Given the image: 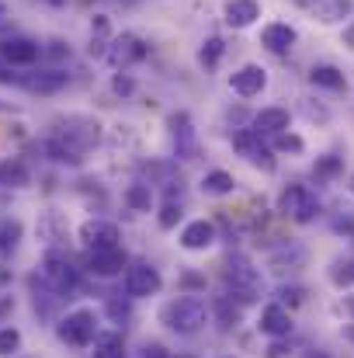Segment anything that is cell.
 <instances>
[{
  "label": "cell",
  "mask_w": 354,
  "mask_h": 358,
  "mask_svg": "<svg viewBox=\"0 0 354 358\" xmlns=\"http://www.w3.org/2000/svg\"><path fill=\"white\" fill-rule=\"evenodd\" d=\"M0 59L7 66H31L38 59V42H31V38H3L0 42Z\"/></svg>",
  "instance_id": "cell-13"
},
{
  "label": "cell",
  "mask_w": 354,
  "mask_h": 358,
  "mask_svg": "<svg viewBox=\"0 0 354 358\" xmlns=\"http://www.w3.org/2000/svg\"><path fill=\"white\" fill-rule=\"evenodd\" d=\"M212 243H216V227L209 220H195L181 230V247L184 250H205Z\"/></svg>",
  "instance_id": "cell-17"
},
{
  "label": "cell",
  "mask_w": 354,
  "mask_h": 358,
  "mask_svg": "<svg viewBox=\"0 0 354 358\" xmlns=\"http://www.w3.org/2000/svg\"><path fill=\"white\" fill-rule=\"evenodd\" d=\"M285 129H288V112L285 108H264V112L253 115V132H260V136L264 132L274 136V132H285Z\"/></svg>",
  "instance_id": "cell-21"
},
{
  "label": "cell",
  "mask_w": 354,
  "mask_h": 358,
  "mask_svg": "<svg viewBox=\"0 0 354 358\" xmlns=\"http://www.w3.org/2000/svg\"><path fill=\"white\" fill-rule=\"evenodd\" d=\"M80 240H84V247L87 250H105V247H118V234L115 223H105V220H91V223H84L80 227Z\"/></svg>",
  "instance_id": "cell-11"
},
{
  "label": "cell",
  "mask_w": 354,
  "mask_h": 358,
  "mask_svg": "<svg viewBox=\"0 0 354 358\" xmlns=\"http://www.w3.org/2000/svg\"><path fill=\"white\" fill-rule=\"evenodd\" d=\"M274 150H292V153H302V139L292 136V132H274Z\"/></svg>",
  "instance_id": "cell-32"
},
{
  "label": "cell",
  "mask_w": 354,
  "mask_h": 358,
  "mask_svg": "<svg viewBox=\"0 0 354 358\" xmlns=\"http://www.w3.org/2000/svg\"><path fill=\"white\" fill-rule=\"evenodd\" d=\"M351 188H354V181H351Z\"/></svg>",
  "instance_id": "cell-43"
},
{
  "label": "cell",
  "mask_w": 354,
  "mask_h": 358,
  "mask_svg": "<svg viewBox=\"0 0 354 358\" xmlns=\"http://www.w3.org/2000/svg\"><path fill=\"white\" fill-rule=\"evenodd\" d=\"M142 358H167V352H163L160 345H146V352H142Z\"/></svg>",
  "instance_id": "cell-37"
},
{
  "label": "cell",
  "mask_w": 354,
  "mask_h": 358,
  "mask_svg": "<svg viewBox=\"0 0 354 358\" xmlns=\"http://www.w3.org/2000/svg\"><path fill=\"white\" fill-rule=\"evenodd\" d=\"M87 268L98 275V278H112L125 268V254L121 247H105V250H87Z\"/></svg>",
  "instance_id": "cell-14"
},
{
  "label": "cell",
  "mask_w": 354,
  "mask_h": 358,
  "mask_svg": "<svg viewBox=\"0 0 354 358\" xmlns=\"http://www.w3.org/2000/svg\"><path fill=\"white\" fill-rule=\"evenodd\" d=\"M260 331L271 334V338H285V334L292 331V317H288V310H281V306H267V310L260 313Z\"/></svg>",
  "instance_id": "cell-20"
},
{
  "label": "cell",
  "mask_w": 354,
  "mask_h": 358,
  "mask_svg": "<svg viewBox=\"0 0 354 358\" xmlns=\"http://www.w3.org/2000/svg\"><path fill=\"white\" fill-rule=\"evenodd\" d=\"M344 42H348V45L354 49V28H348V31H344Z\"/></svg>",
  "instance_id": "cell-39"
},
{
  "label": "cell",
  "mask_w": 354,
  "mask_h": 358,
  "mask_svg": "<svg viewBox=\"0 0 354 358\" xmlns=\"http://www.w3.org/2000/svg\"><path fill=\"white\" fill-rule=\"evenodd\" d=\"M170 139H174V146H177V157L181 160H195L198 157V136H195V125L188 119V112H177V115H170Z\"/></svg>",
  "instance_id": "cell-9"
},
{
  "label": "cell",
  "mask_w": 354,
  "mask_h": 358,
  "mask_svg": "<svg viewBox=\"0 0 354 358\" xmlns=\"http://www.w3.org/2000/svg\"><path fill=\"white\" fill-rule=\"evenodd\" d=\"M49 3H63V0H49Z\"/></svg>",
  "instance_id": "cell-42"
},
{
  "label": "cell",
  "mask_w": 354,
  "mask_h": 358,
  "mask_svg": "<svg viewBox=\"0 0 354 358\" xmlns=\"http://www.w3.org/2000/svg\"><path fill=\"white\" fill-rule=\"evenodd\" d=\"M223 14H226V24L250 28V24L260 17V7H257V0H230V3L223 7Z\"/></svg>",
  "instance_id": "cell-18"
},
{
  "label": "cell",
  "mask_w": 354,
  "mask_h": 358,
  "mask_svg": "<svg viewBox=\"0 0 354 358\" xmlns=\"http://www.w3.org/2000/svg\"><path fill=\"white\" fill-rule=\"evenodd\" d=\"M17 80H21V77H17V73H10V70H7V63L0 59V84H17Z\"/></svg>",
  "instance_id": "cell-36"
},
{
  "label": "cell",
  "mask_w": 354,
  "mask_h": 358,
  "mask_svg": "<svg viewBox=\"0 0 354 358\" xmlns=\"http://www.w3.org/2000/svg\"><path fill=\"white\" fill-rule=\"evenodd\" d=\"M260 42L271 49V52H278V56H285L292 45H295V28L292 24H285V21H274V24H264V31H260Z\"/></svg>",
  "instance_id": "cell-15"
},
{
  "label": "cell",
  "mask_w": 354,
  "mask_h": 358,
  "mask_svg": "<svg viewBox=\"0 0 354 358\" xmlns=\"http://www.w3.org/2000/svg\"><path fill=\"white\" fill-rule=\"evenodd\" d=\"M94 358H125V345H121V334L115 331H105L94 338Z\"/></svg>",
  "instance_id": "cell-24"
},
{
  "label": "cell",
  "mask_w": 354,
  "mask_h": 358,
  "mask_svg": "<svg viewBox=\"0 0 354 358\" xmlns=\"http://www.w3.org/2000/svg\"><path fill=\"white\" fill-rule=\"evenodd\" d=\"M330 282H334L337 289L354 285V257H341V261L330 264Z\"/></svg>",
  "instance_id": "cell-26"
},
{
  "label": "cell",
  "mask_w": 354,
  "mask_h": 358,
  "mask_svg": "<svg viewBox=\"0 0 354 358\" xmlns=\"http://www.w3.org/2000/svg\"><path fill=\"white\" fill-rule=\"evenodd\" d=\"M108 313H112L115 320H125V317H128V306H125V303H118V299H112V303H108Z\"/></svg>",
  "instance_id": "cell-35"
},
{
  "label": "cell",
  "mask_w": 354,
  "mask_h": 358,
  "mask_svg": "<svg viewBox=\"0 0 354 358\" xmlns=\"http://www.w3.org/2000/svg\"><path fill=\"white\" fill-rule=\"evenodd\" d=\"M112 87H115V94H132V80H128V77H121V73L112 80Z\"/></svg>",
  "instance_id": "cell-34"
},
{
  "label": "cell",
  "mask_w": 354,
  "mask_h": 358,
  "mask_svg": "<svg viewBox=\"0 0 354 358\" xmlns=\"http://www.w3.org/2000/svg\"><path fill=\"white\" fill-rule=\"evenodd\" d=\"M160 320H163L170 331H177V334L188 338V334H198V331L205 327L209 306H205V299H198V296H181V299H174V303L163 306Z\"/></svg>",
  "instance_id": "cell-1"
},
{
  "label": "cell",
  "mask_w": 354,
  "mask_h": 358,
  "mask_svg": "<svg viewBox=\"0 0 354 358\" xmlns=\"http://www.w3.org/2000/svg\"><path fill=\"white\" fill-rule=\"evenodd\" d=\"M230 84H233V91L239 98H257L267 87V73H264V66L246 63V66H239L233 77H230Z\"/></svg>",
  "instance_id": "cell-12"
},
{
  "label": "cell",
  "mask_w": 354,
  "mask_h": 358,
  "mask_svg": "<svg viewBox=\"0 0 354 358\" xmlns=\"http://www.w3.org/2000/svg\"><path fill=\"white\" fill-rule=\"evenodd\" d=\"M42 278H45V285L56 292V296H70L77 285H80V275H77V268L70 264V257L66 254H45V261H42Z\"/></svg>",
  "instance_id": "cell-3"
},
{
  "label": "cell",
  "mask_w": 354,
  "mask_h": 358,
  "mask_svg": "<svg viewBox=\"0 0 354 358\" xmlns=\"http://www.w3.org/2000/svg\"><path fill=\"white\" fill-rule=\"evenodd\" d=\"M285 355V348H281V345H271V348H267V358H281Z\"/></svg>",
  "instance_id": "cell-38"
},
{
  "label": "cell",
  "mask_w": 354,
  "mask_h": 358,
  "mask_svg": "<svg viewBox=\"0 0 354 358\" xmlns=\"http://www.w3.org/2000/svg\"><path fill=\"white\" fill-rule=\"evenodd\" d=\"M278 213L295 220V223H313L316 213H320V199L313 188L306 185H288L281 195H278Z\"/></svg>",
  "instance_id": "cell-2"
},
{
  "label": "cell",
  "mask_w": 354,
  "mask_h": 358,
  "mask_svg": "<svg viewBox=\"0 0 354 358\" xmlns=\"http://www.w3.org/2000/svg\"><path fill=\"white\" fill-rule=\"evenodd\" d=\"M226 282H230V296H236L239 303H253L257 292H260V275L243 257H233L226 264Z\"/></svg>",
  "instance_id": "cell-4"
},
{
  "label": "cell",
  "mask_w": 354,
  "mask_h": 358,
  "mask_svg": "<svg viewBox=\"0 0 354 358\" xmlns=\"http://www.w3.org/2000/svg\"><path fill=\"white\" fill-rule=\"evenodd\" d=\"M177 220H181V202L167 199V202H163V209H160V227H163V230H174V227H177Z\"/></svg>",
  "instance_id": "cell-29"
},
{
  "label": "cell",
  "mask_w": 354,
  "mask_h": 358,
  "mask_svg": "<svg viewBox=\"0 0 354 358\" xmlns=\"http://www.w3.org/2000/svg\"><path fill=\"white\" fill-rule=\"evenodd\" d=\"M348 338H351V341H354V327H351V331H348Z\"/></svg>",
  "instance_id": "cell-41"
},
{
  "label": "cell",
  "mask_w": 354,
  "mask_h": 358,
  "mask_svg": "<svg viewBox=\"0 0 354 358\" xmlns=\"http://www.w3.org/2000/svg\"><path fill=\"white\" fill-rule=\"evenodd\" d=\"M125 202H128L132 209H139V213H149V206H153V192H149V185H132V188L125 192Z\"/></svg>",
  "instance_id": "cell-27"
},
{
  "label": "cell",
  "mask_w": 354,
  "mask_h": 358,
  "mask_svg": "<svg viewBox=\"0 0 354 358\" xmlns=\"http://www.w3.org/2000/svg\"><path fill=\"white\" fill-rule=\"evenodd\" d=\"M59 338H63L66 345H73V348L94 345V338H98V320H94V313H91V310L70 313V317L59 324Z\"/></svg>",
  "instance_id": "cell-6"
},
{
  "label": "cell",
  "mask_w": 354,
  "mask_h": 358,
  "mask_svg": "<svg viewBox=\"0 0 354 358\" xmlns=\"http://www.w3.org/2000/svg\"><path fill=\"white\" fill-rule=\"evenodd\" d=\"M17 345H21V334H17L14 327H3V331H0V355H14Z\"/></svg>",
  "instance_id": "cell-31"
},
{
  "label": "cell",
  "mask_w": 354,
  "mask_h": 358,
  "mask_svg": "<svg viewBox=\"0 0 354 358\" xmlns=\"http://www.w3.org/2000/svg\"><path fill=\"white\" fill-rule=\"evenodd\" d=\"M160 292V271L153 264H132L125 268V296L128 299H142V296H153Z\"/></svg>",
  "instance_id": "cell-8"
},
{
  "label": "cell",
  "mask_w": 354,
  "mask_h": 358,
  "mask_svg": "<svg viewBox=\"0 0 354 358\" xmlns=\"http://www.w3.org/2000/svg\"><path fill=\"white\" fill-rule=\"evenodd\" d=\"M17 84H21L24 91H31V94H56L59 87H66V73H59V70H42V73L21 77Z\"/></svg>",
  "instance_id": "cell-16"
},
{
  "label": "cell",
  "mask_w": 354,
  "mask_h": 358,
  "mask_svg": "<svg viewBox=\"0 0 354 358\" xmlns=\"http://www.w3.org/2000/svg\"><path fill=\"white\" fill-rule=\"evenodd\" d=\"M233 146L246 164H253V167H260V171H267V174L274 171V157H271V150L260 143V132L239 129V132H233Z\"/></svg>",
  "instance_id": "cell-7"
},
{
  "label": "cell",
  "mask_w": 354,
  "mask_h": 358,
  "mask_svg": "<svg viewBox=\"0 0 354 358\" xmlns=\"http://www.w3.org/2000/svg\"><path fill=\"white\" fill-rule=\"evenodd\" d=\"M0 185L3 188H24L28 185V167L21 160H0Z\"/></svg>",
  "instance_id": "cell-23"
},
{
  "label": "cell",
  "mask_w": 354,
  "mask_h": 358,
  "mask_svg": "<svg viewBox=\"0 0 354 358\" xmlns=\"http://www.w3.org/2000/svg\"><path fill=\"white\" fill-rule=\"evenodd\" d=\"M142 56H146V42H142L139 35H132V31L118 35L115 42L108 45V63H112V66H118V70H125V66L139 63Z\"/></svg>",
  "instance_id": "cell-10"
},
{
  "label": "cell",
  "mask_w": 354,
  "mask_h": 358,
  "mask_svg": "<svg viewBox=\"0 0 354 358\" xmlns=\"http://www.w3.org/2000/svg\"><path fill=\"white\" fill-rule=\"evenodd\" d=\"M56 136H59L63 143H70L77 153H87L91 146H98L101 125L94 119H84V115H70V119L63 122V129H56Z\"/></svg>",
  "instance_id": "cell-5"
},
{
  "label": "cell",
  "mask_w": 354,
  "mask_h": 358,
  "mask_svg": "<svg viewBox=\"0 0 354 358\" xmlns=\"http://www.w3.org/2000/svg\"><path fill=\"white\" fill-rule=\"evenodd\" d=\"M202 192H205V195H230V192H233V174H226V171H212V174H205Z\"/></svg>",
  "instance_id": "cell-25"
},
{
  "label": "cell",
  "mask_w": 354,
  "mask_h": 358,
  "mask_svg": "<svg viewBox=\"0 0 354 358\" xmlns=\"http://www.w3.org/2000/svg\"><path fill=\"white\" fill-rule=\"evenodd\" d=\"M3 14H7V10H3V3H0V21H3Z\"/></svg>",
  "instance_id": "cell-40"
},
{
  "label": "cell",
  "mask_w": 354,
  "mask_h": 358,
  "mask_svg": "<svg viewBox=\"0 0 354 358\" xmlns=\"http://www.w3.org/2000/svg\"><path fill=\"white\" fill-rule=\"evenodd\" d=\"M21 240V223L17 220H0V254L14 250Z\"/></svg>",
  "instance_id": "cell-28"
},
{
  "label": "cell",
  "mask_w": 354,
  "mask_h": 358,
  "mask_svg": "<svg viewBox=\"0 0 354 358\" xmlns=\"http://www.w3.org/2000/svg\"><path fill=\"white\" fill-rule=\"evenodd\" d=\"M309 80H313L316 87H327V91H344V87H348V77H344L337 66H330V63L313 66V70H309Z\"/></svg>",
  "instance_id": "cell-22"
},
{
  "label": "cell",
  "mask_w": 354,
  "mask_h": 358,
  "mask_svg": "<svg viewBox=\"0 0 354 358\" xmlns=\"http://www.w3.org/2000/svg\"><path fill=\"white\" fill-rule=\"evenodd\" d=\"M351 10H354V0H316V3H313V14H316V21H323V24H337V21H344Z\"/></svg>",
  "instance_id": "cell-19"
},
{
  "label": "cell",
  "mask_w": 354,
  "mask_h": 358,
  "mask_svg": "<svg viewBox=\"0 0 354 358\" xmlns=\"http://www.w3.org/2000/svg\"><path fill=\"white\" fill-rule=\"evenodd\" d=\"M316 178H334L337 171H341V160L337 157H323V160H316Z\"/></svg>",
  "instance_id": "cell-33"
},
{
  "label": "cell",
  "mask_w": 354,
  "mask_h": 358,
  "mask_svg": "<svg viewBox=\"0 0 354 358\" xmlns=\"http://www.w3.org/2000/svg\"><path fill=\"white\" fill-rule=\"evenodd\" d=\"M219 56H223V38H209V42L202 45V63H205V66H216Z\"/></svg>",
  "instance_id": "cell-30"
}]
</instances>
